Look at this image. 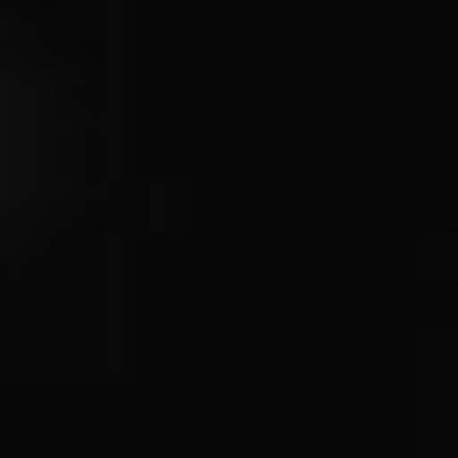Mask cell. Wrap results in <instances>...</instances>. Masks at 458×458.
I'll use <instances>...</instances> for the list:
<instances>
[{
  "label": "cell",
  "instance_id": "cell-1",
  "mask_svg": "<svg viewBox=\"0 0 458 458\" xmlns=\"http://www.w3.org/2000/svg\"><path fill=\"white\" fill-rule=\"evenodd\" d=\"M19 177H25V135H19V110L0 86V202L19 196Z\"/></svg>",
  "mask_w": 458,
  "mask_h": 458
}]
</instances>
